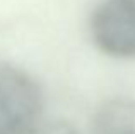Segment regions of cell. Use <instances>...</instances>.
I'll list each match as a JSON object with an SVG mask.
<instances>
[{
	"label": "cell",
	"mask_w": 135,
	"mask_h": 134,
	"mask_svg": "<svg viewBox=\"0 0 135 134\" xmlns=\"http://www.w3.org/2000/svg\"><path fill=\"white\" fill-rule=\"evenodd\" d=\"M43 119V93L33 76L0 62V134H26Z\"/></svg>",
	"instance_id": "obj_1"
},
{
	"label": "cell",
	"mask_w": 135,
	"mask_h": 134,
	"mask_svg": "<svg viewBox=\"0 0 135 134\" xmlns=\"http://www.w3.org/2000/svg\"><path fill=\"white\" fill-rule=\"evenodd\" d=\"M91 34L101 52L135 59V0H104L91 17Z\"/></svg>",
	"instance_id": "obj_2"
},
{
	"label": "cell",
	"mask_w": 135,
	"mask_h": 134,
	"mask_svg": "<svg viewBox=\"0 0 135 134\" xmlns=\"http://www.w3.org/2000/svg\"><path fill=\"white\" fill-rule=\"evenodd\" d=\"M92 134H135V100L115 98L94 115Z\"/></svg>",
	"instance_id": "obj_3"
},
{
	"label": "cell",
	"mask_w": 135,
	"mask_h": 134,
	"mask_svg": "<svg viewBox=\"0 0 135 134\" xmlns=\"http://www.w3.org/2000/svg\"><path fill=\"white\" fill-rule=\"evenodd\" d=\"M26 134H77V131L63 120H45L41 119L29 132Z\"/></svg>",
	"instance_id": "obj_4"
}]
</instances>
